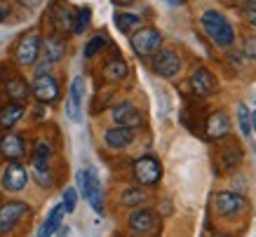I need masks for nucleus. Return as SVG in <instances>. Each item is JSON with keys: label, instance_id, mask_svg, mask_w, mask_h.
<instances>
[{"label": "nucleus", "instance_id": "nucleus-8", "mask_svg": "<svg viewBox=\"0 0 256 237\" xmlns=\"http://www.w3.org/2000/svg\"><path fill=\"white\" fill-rule=\"evenodd\" d=\"M31 94L40 104H52V101H56L59 99V82H56V78L50 76V73H38L31 84Z\"/></svg>", "mask_w": 256, "mask_h": 237}, {"label": "nucleus", "instance_id": "nucleus-38", "mask_svg": "<svg viewBox=\"0 0 256 237\" xmlns=\"http://www.w3.org/2000/svg\"><path fill=\"white\" fill-rule=\"evenodd\" d=\"M249 118H252V127H254V132H256V110L254 113H249Z\"/></svg>", "mask_w": 256, "mask_h": 237}, {"label": "nucleus", "instance_id": "nucleus-12", "mask_svg": "<svg viewBox=\"0 0 256 237\" xmlns=\"http://www.w3.org/2000/svg\"><path fill=\"white\" fill-rule=\"evenodd\" d=\"M26 214H28V204H24V202L12 200V202L0 204V232H10Z\"/></svg>", "mask_w": 256, "mask_h": 237}, {"label": "nucleus", "instance_id": "nucleus-30", "mask_svg": "<svg viewBox=\"0 0 256 237\" xmlns=\"http://www.w3.org/2000/svg\"><path fill=\"white\" fill-rule=\"evenodd\" d=\"M76 202H78V190H76V188H66V190H64V202H62L64 212L70 214V212L76 209Z\"/></svg>", "mask_w": 256, "mask_h": 237}, {"label": "nucleus", "instance_id": "nucleus-13", "mask_svg": "<svg viewBox=\"0 0 256 237\" xmlns=\"http://www.w3.org/2000/svg\"><path fill=\"white\" fill-rule=\"evenodd\" d=\"M2 186L8 188L10 192H19L26 188V184H28V172L24 169V164H19V162H8V167L2 169Z\"/></svg>", "mask_w": 256, "mask_h": 237}, {"label": "nucleus", "instance_id": "nucleus-33", "mask_svg": "<svg viewBox=\"0 0 256 237\" xmlns=\"http://www.w3.org/2000/svg\"><path fill=\"white\" fill-rule=\"evenodd\" d=\"M244 54H247V59L256 62V38H252V36L244 40Z\"/></svg>", "mask_w": 256, "mask_h": 237}, {"label": "nucleus", "instance_id": "nucleus-20", "mask_svg": "<svg viewBox=\"0 0 256 237\" xmlns=\"http://www.w3.org/2000/svg\"><path fill=\"white\" fill-rule=\"evenodd\" d=\"M22 118H24V104L10 101L5 106H0V130H12Z\"/></svg>", "mask_w": 256, "mask_h": 237}, {"label": "nucleus", "instance_id": "nucleus-17", "mask_svg": "<svg viewBox=\"0 0 256 237\" xmlns=\"http://www.w3.org/2000/svg\"><path fill=\"white\" fill-rule=\"evenodd\" d=\"M82 90H85V82H82V78H73V82H70V90H68V101H66V115H68L73 122H80Z\"/></svg>", "mask_w": 256, "mask_h": 237}, {"label": "nucleus", "instance_id": "nucleus-31", "mask_svg": "<svg viewBox=\"0 0 256 237\" xmlns=\"http://www.w3.org/2000/svg\"><path fill=\"white\" fill-rule=\"evenodd\" d=\"M104 45H106V38H104V36H94V38L87 42V47H85V56H87V59H90V56H94V54L99 52Z\"/></svg>", "mask_w": 256, "mask_h": 237}, {"label": "nucleus", "instance_id": "nucleus-6", "mask_svg": "<svg viewBox=\"0 0 256 237\" xmlns=\"http://www.w3.org/2000/svg\"><path fill=\"white\" fill-rule=\"evenodd\" d=\"M160 45H162V36H160V31L150 28V26L134 31L132 36V47L139 56H153L160 50Z\"/></svg>", "mask_w": 256, "mask_h": 237}, {"label": "nucleus", "instance_id": "nucleus-34", "mask_svg": "<svg viewBox=\"0 0 256 237\" xmlns=\"http://www.w3.org/2000/svg\"><path fill=\"white\" fill-rule=\"evenodd\" d=\"M8 12H10V5L5 2V0H0V22H2V19L8 16Z\"/></svg>", "mask_w": 256, "mask_h": 237}, {"label": "nucleus", "instance_id": "nucleus-28", "mask_svg": "<svg viewBox=\"0 0 256 237\" xmlns=\"http://www.w3.org/2000/svg\"><path fill=\"white\" fill-rule=\"evenodd\" d=\"M90 16H92V10L90 8H80L76 14H73V24H70V33H82L90 24Z\"/></svg>", "mask_w": 256, "mask_h": 237}, {"label": "nucleus", "instance_id": "nucleus-40", "mask_svg": "<svg viewBox=\"0 0 256 237\" xmlns=\"http://www.w3.org/2000/svg\"><path fill=\"white\" fill-rule=\"evenodd\" d=\"M212 237H228V235H224V232H214Z\"/></svg>", "mask_w": 256, "mask_h": 237}, {"label": "nucleus", "instance_id": "nucleus-39", "mask_svg": "<svg viewBox=\"0 0 256 237\" xmlns=\"http://www.w3.org/2000/svg\"><path fill=\"white\" fill-rule=\"evenodd\" d=\"M162 2H170V5H181L184 0H162Z\"/></svg>", "mask_w": 256, "mask_h": 237}, {"label": "nucleus", "instance_id": "nucleus-2", "mask_svg": "<svg viewBox=\"0 0 256 237\" xmlns=\"http://www.w3.org/2000/svg\"><path fill=\"white\" fill-rule=\"evenodd\" d=\"M132 174L139 186H156L162 178V164L153 155H141L132 162Z\"/></svg>", "mask_w": 256, "mask_h": 237}, {"label": "nucleus", "instance_id": "nucleus-35", "mask_svg": "<svg viewBox=\"0 0 256 237\" xmlns=\"http://www.w3.org/2000/svg\"><path fill=\"white\" fill-rule=\"evenodd\" d=\"M19 2H22L24 8H28V10H33V8H38L40 5V0H19Z\"/></svg>", "mask_w": 256, "mask_h": 237}, {"label": "nucleus", "instance_id": "nucleus-26", "mask_svg": "<svg viewBox=\"0 0 256 237\" xmlns=\"http://www.w3.org/2000/svg\"><path fill=\"white\" fill-rule=\"evenodd\" d=\"M116 26L122 33H130L136 26H141V19L136 14H130V12H120V14H116Z\"/></svg>", "mask_w": 256, "mask_h": 237}, {"label": "nucleus", "instance_id": "nucleus-18", "mask_svg": "<svg viewBox=\"0 0 256 237\" xmlns=\"http://www.w3.org/2000/svg\"><path fill=\"white\" fill-rule=\"evenodd\" d=\"M134 141V130H127V127H110V130L104 132V144L113 148V150H122Z\"/></svg>", "mask_w": 256, "mask_h": 237}, {"label": "nucleus", "instance_id": "nucleus-19", "mask_svg": "<svg viewBox=\"0 0 256 237\" xmlns=\"http://www.w3.org/2000/svg\"><path fill=\"white\" fill-rule=\"evenodd\" d=\"M130 228L134 232H150L156 228V216L150 209H134L130 214Z\"/></svg>", "mask_w": 256, "mask_h": 237}, {"label": "nucleus", "instance_id": "nucleus-22", "mask_svg": "<svg viewBox=\"0 0 256 237\" xmlns=\"http://www.w3.org/2000/svg\"><path fill=\"white\" fill-rule=\"evenodd\" d=\"M64 206L62 204H56L50 214H47V218L42 221V226H40V230H38V237H52L56 232V230L62 228V221H64Z\"/></svg>", "mask_w": 256, "mask_h": 237}, {"label": "nucleus", "instance_id": "nucleus-4", "mask_svg": "<svg viewBox=\"0 0 256 237\" xmlns=\"http://www.w3.org/2000/svg\"><path fill=\"white\" fill-rule=\"evenodd\" d=\"M40 47H42V38H40L38 31L24 33L22 40L14 47V62L19 66H33L40 54Z\"/></svg>", "mask_w": 256, "mask_h": 237}, {"label": "nucleus", "instance_id": "nucleus-5", "mask_svg": "<svg viewBox=\"0 0 256 237\" xmlns=\"http://www.w3.org/2000/svg\"><path fill=\"white\" fill-rule=\"evenodd\" d=\"M50 158H52V148L47 141H38L33 148V176L40 186H52V172H50Z\"/></svg>", "mask_w": 256, "mask_h": 237}, {"label": "nucleus", "instance_id": "nucleus-16", "mask_svg": "<svg viewBox=\"0 0 256 237\" xmlns=\"http://www.w3.org/2000/svg\"><path fill=\"white\" fill-rule=\"evenodd\" d=\"M0 155L8 162H19L24 158V138L19 134H0Z\"/></svg>", "mask_w": 256, "mask_h": 237}, {"label": "nucleus", "instance_id": "nucleus-21", "mask_svg": "<svg viewBox=\"0 0 256 237\" xmlns=\"http://www.w3.org/2000/svg\"><path fill=\"white\" fill-rule=\"evenodd\" d=\"M5 92H8L10 101H14V104H24V101L28 99V94H31V87L28 82L24 80V78H10L8 82H5Z\"/></svg>", "mask_w": 256, "mask_h": 237}, {"label": "nucleus", "instance_id": "nucleus-15", "mask_svg": "<svg viewBox=\"0 0 256 237\" xmlns=\"http://www.w3.org/2000/svg\"><path fill=\"white\" fill-rule=\"evenodd\" d=\"M190 90H193L198 96H210L216 90V78L212 76V70H207L204 66L193 70L190 76Z\"/></svg>", "mask_w": 256, "mask_h": 237}, {"label": "nucleus", "instance_id": "nucleus-10", "mask_svg": "<svg viewBox=\"0 0 256 237\" xmlns=\"http://www.w3.org/2000/svg\"><path fill=\"white\" fill-rule=\"evenodd\" d=\"M247 206V200L240 192H230V190H221L214 195V209L221 216H233L238 212H242Z\"/></svg>", "mask_w": 256, "mask_h": 237}, {"label": "nucleus", "instance_id": "nucleus-32", "mask_svg": "<svg viewBox=\"0 0 256 237\" xmlns=\"http://www.w3.org/2000/svg\"><path fill=\"white\" fill-rule=\"evenodd\" d=\"M242 14H244V19H247L252 26H256V0H244Z\"/></svg>", "mask_w": 256, "mask_h": 237}, {"label": "nucleus", "instance_id": "nucleus-11", "mask_svg": "<svg viewBox=\"0 0 256 237\" xmlns=\"http://www.w3.org/2000/svg\"><path fill=\"white\" fill-rule=\"evenodd\" d=\"M150 64H153V70L162 78H174L178 70H181V59H178V54L172 52V50H158Z\"/></svg>", "mask_w": 256, "mask_h": 237}, {"label": "nucleus", "instance_id": "nucleus-24", "mask_svg": "<svg viewBox=\"0 0 256 237\" xmlns=\"http://www.w3.org/2000/svg\"><path fill=\"white\" fill-rule=\"evenodd\" d=\"M73 10H70V5H66V2H54L52 5V19H54V26L56 28H62V31H68L70 24H73Z\"/></svg>", "mask_w": 256, "mask_h": 237}, {"label": "nucleus", "instance_id": "nucleus-29", "mask_svg": "<svg viewBox=\"0 0 256 237\" xmlns=\"http://www.w3.org/2000/svg\"><path fill=\"white\" fill-rule=\"evenodd\" d=\"M238 127H240V132L244 134V136L252 134V118H249V110H247L244 104L238 106Z\"/></svg>", "mask_w": 256, "mask_h": 237}, {"label": "nucleus", "instance_id": "nucleus-1", "mask_svg": "<svg viewBox=\"0 0 256 237\" xmlns=\"http://www.w3.org/2000/svg\"><path fill=\"white\" fill-rule=\"evenodd\" d=\"M200 26H202V31L210 36L212 42L218 45V47H224V50L235 42L233 26H230V22H228L218 10H207V12L202 14V19H200Z\"/></svg>", "mask_w": 256, "mask_h": 237}, {"label": "nucleus", "instance_id": "nucleus-25", "mask_svg": "<svg viewBox=\"0 0 256 237\" xmlns=\"http://www.w3.org/2000/svg\"><path fill=\"white\" fill-rule=\"evenodd\" d=\"M240 148L233 144H228L226 148H221V160H224V169H235L240 164Z\"/></svg>", "mask_w": 256, "mask_h": 237}, {"label": "nucleus", "instance_id": "nucleus-37", "mask_svg": "<svg viewBox=\"0 0 256 237\" xmlns=\"http://www.w3.org/2000/svg\"><path fill=\"white\" fill-rule=\"evenodd\" d=\"M56 232H59V235H62V237H68V232H70V230H68V228H59V230H56Z\"/></svg>", "mask_w": 256, "mask_h": 237}, {"label": "nucleus", "instance_id": "nucleus-7", "mask_svg": "<svg viewBox=\"0 0 256 237\" xmlns=\"http://www.w3.org/2000/svg\"><path fill=\"white\" fill-rule=\"evenodd\" d=\"M110 118L118 127H127V130H136L144 124V113L134 106L132 101H120L110 108Z\"/></svg>", "mask_w": 256, "mask_h": 237}, {"label": "nucleus", "instance_id": "nucleus-27", "mask_svg": "<svg viewBox=\"0 0 256 237\" xmlns=\"http://www.w3.org/2000/svg\"><path fill=\"white\" fill-rule=\"evenodd\" d=\"M120 200H122L124 206H139V204H144V202L148 200V195L141 190V188H127Z\"/></svg>", "mask_w": 256, "mask_h": 237}, {"label": "nucleus", "instance_id": "nucleus-3", "mask_svg": "<svg viewBox=\"0 0 256 237\" xmlns=\"http://www.w3.org/2000/svg\"><path fill=\"white\" fill-rule=\"evenodd\" d=\"M78 188L85 195V200L92 204V209L96 214L104 212V195H101V181L94 169H82L78 172Z\"/></svg>", "mask_w": 256, "mask_h": 237}, {"label": "nucleus", "instance_id": "nucleus-23", "mask_svg": "<svg viewBox=\"0 0 256 237\" xmlns=\"http://www.w3.org/2000/svg\"><path fill=\"white\" fill-rule=\"evenodd\" d=\"M124 76H127V64H124V59L113 56V59L106 62V66H104V80H106V82H120Z\"/></svg>", "mask_w": 256, "mask_h": 237}, {"label": "nucleus", "instance_id": "nucleus-14", "mask_svg": "<svg viewBox=\"0 0 256 237\" xmlns=\"http://www.w3.org/2000/svg\"><path fill=\"white\" fill-rule=\"evenodd\" d=\"M230 127H233V122H230V118H228V113L226 110H214V113L207 115V120H204V134H207V138H224L228 132H230Z\"/></svg>", "mask_w": 256, "mask_h": 237}, {"label": "nucleus", "instance_id": "nucleus-9", "mask_svg": "<svg viewBox=\"0 0 256 237\" xmlns=\"http://www.w3.org/2000/svg\"><path fill=\"white\" fill-rule=\"evenodd\" d=\"M42 66H38V73H47V68L52 66V64H56L59 59L64 56V52H66V45H64V38L62 36H56V33H52V36H47L45 40H42ZM36 73V76H38Z\"/></svg>", "mask_w": 256, "mask_h": 237}, {"label": "nucleus", "instance_id": "nucleus-36", "mask_svg": "<svg viewBox=\"0 0 256 237\" xmlns=\"http://www.w3.org/2000/svg\"><path fill=\"white\" fill-rule=\"evenodd\" d=\"M113 2H116V5H132L134 0H113Z\"/></svg>", "mask_w": 256, "mask_h": 237}]
</instances>
